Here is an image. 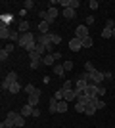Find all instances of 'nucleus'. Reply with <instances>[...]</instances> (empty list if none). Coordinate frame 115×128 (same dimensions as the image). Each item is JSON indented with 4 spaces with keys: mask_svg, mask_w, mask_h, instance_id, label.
Segmentation results:
<instances>
[{
    "mask_svg": "<svg viewBox=\"0 0 115 128\" xmlns=\"http://www.w3.org/2000/svg\"><path fill=\"white\" fill-rule=\"evenodd\" d=\"M104 78H113V73L111 71H104Z\"/></svg>",
    "mask_w": 115,
    "mask_h": 128,
    "instance_id": "49530a36",
    "label": "nucleus"
},
{
    "mask_svg": "<svg viewBox=\"0 0 115 128\" xmlns=\"http://www.w3.org/2000/svg\"><path fill=\"white\" fill-rule=\"evenodd\" d=\"M84 109H86V105H84V103H77V102H75V111H77V113H84Z\"/></svg>",
    "mask_w": 115,
    "mask_h": 128,
    "instance_id": "473e14b6",
    "label": "nucleus"
},
{
    "mask_svg": "<svg viewBox=\"0 0 115 128\" xmlns=\"http://www.w3.org/2000/svg\"><path fill=\"white\" fill-rule=\"evenodd\" d=\"M75 36L81 38V40H82L84 36H88V27H86V25H79V27L75 29Z\"/></svg>",
    "mask_w": 115,
    "mask_h": 128,
    "instance_id": "0eeeda50",
    "label": "nucleus"
},
{
    "mask_svg": "<svg viewBox=\"0 0 115 128\" xmlns=\"http://www.w3.org/2000/svg\"><path fill=\"white\" fill-rule=\"evenodd\" d=\"M104 73L102 71H92L90 73V80H88V84H100V82H104Z\"/></svg>",
    "mask_w": 115,
    "mask_h": 128,
    "instance_id": "20e7f679",
    "label": "nucleus"
},
{
    "mask_svg": "<svg viewBox=\"0 0 115 128\" xmlns=\"http://www.w3.org/2000/svg\"><path fill=\"white\" fill-rule=\"evenodd\" d=\"M54 75H58V76H63V75H65L63 65H54Z\"/></svg>",
    "mask_w": 115,
    "mask_h": 128,
    "instance_id": "412c9836",
    "label": "nucleus"
},
{
    "mask_svg": "<svg viewBox=\"0 0 115 128\" xmlns=\"http://www.w3.org/2000/svg\"><path fill=\"white\" fill-rule=\"evenodd\" d=\"M46 14H48V17H46V21L48 23H52L56 19V17H58V14H60V10H58V8H56V6H50L48 10H46Z\"/></svg>",
    "mask_w": 115,
    "mask_h": 128,
    "instance_id": "423d86ee",
    "label": "nucleus"
},
{
    "mask_svg": "<svg viewBox=\"0 0 115 128\" xmlns=\"http://www.w3.org/2000/svg\"><path fill=\"white\" fill-rule=\"evenodd\" d=\"M63 96H65V92L61 90V88H60V90H58V92H56V94H54V98H56V100H58V102H61V100H63Z\"/></svg>",
    "mask_w": 115,
    "mask_h": 128,
    "instance_id": "f704fd0d",
    "label": "nucleus"
},
{
    "mask_svg": "<svg viewBox=\"0 0 115 128\" xmlns=\"http://www.w3.org/2000/svg\"><path fill=\"white\" fill-rule=\"evenodd\" d=\"M94 23H96V21H94V17H92V16H88V17H86V19H84V25H86V27H90V25H94Z\"/></svg>",
    "mask_w": 115,
    "mask_h": 128,
    "instance_id": "79ce46f5",
    "label": "nucleus"
},
{
    "mask_svg": "<svg viewBox=\"0 0 115 128\" xmlns=\"http://www.w3.org/2000/svg\"><path fill=\"white\" fill-rule=\"evenodd\" d=\"M33 111H35V107L29 105V103H25V105L21 107V111H19V113H21L23 117H33Z\"/></svg>",
    "mask_w": 115,
    "mask_h": 128,
    "instance_id": "f8f14e48",
    "label": "nucleus"
},
{
    "mask_svg": "<svg viewBox=\"0 0 115 128\" xmlns=\"http://www.w3.org/2000/svg\"><path fill=\"white\" fill-rule=\"evenodd\" d=\"M35 4H33V0H25L23 2V10H33Z\"/></svg>",
    "mask_w": 115,
    "mask_h": 128,
    "instance_id": "72a5a7b5",
    "label": "nucleus"
},
{
    "mask_svg": "<svg viewBox=\"0 0 115 128\" xmlns=\"http://www.w3.org/2000/svg\"><path fill=\"white\" fill-rule=\"evenodd\" d=\"M21 92V84L19 82H14V84L10 86V94H19Z\"/></svg>",
    "mask_w": 115,
    "mask_h": 128,
    "instance_id": "4be33fe9",
    "label": "nucleus"
},
{
    "mask_svg": "<svg viewBox=\"0 0 115 128\" xmlns=\"http://www.w3.org/2000/svg\"><path fill=\"white\" fill-rule=\"evenodd\" d=\"M37 46H38V44H37V40H35V42L27 44V46H25V50H27V52L31 54V52H35V50H37Z\"/></svg>",
    "mask_w": 115,
    "mask_h": 128,
    "instance_id": "2f4dec72",
    "label": "nucleus"
},
{
    "mask_svg": "<svg viewBox=\"0 0 115 128\" xmlns=\"http://www.w3.org/2000/svg\"><path fill=\"white\" fill-rule=\"evenodd\" d=\"M65 92V96H63V100L65 102H77V90L73 88V90H63Z\"/></svg>",
    "mask_w": 115,
    "mask_h": 128,
    "instance_id": "9b49d317",
    "label": "nucleus"
},
{
    "mask_svg": "<svg viewBox=\"0 0 115 128\" xmlns=\"http://www.w3.org/2000/svg\"><path fill=\"white\" fill-rule=\"evenodd\" d=\"M8 56H10V52H6V50H4V48L0 50V59H2V63H4L6 59H8Z\"/></svg>",
    "mask_w": 115,
    "mask_h": 128,
    "instance_id": "58836bf2",
    "label": "nucleus"
},
{
    "mask_svg": "<svg viewBox=\"0 0 115 128\" xmlns=\"http://www.w3.org/2000/svg\"><path fill=\"white\" fill-rule=\"evenodd\" d=\"M98 6H100L98 0H90V2H88V8H90V10H98Z\"/></svg>",
    "mask_w": 115,
    "mask_h": 128,
    "instance_id": "4c0bfd02",
    "label": "nucleus"
},
{
    "mask_svg": "<svg viewBox=\"0 0 115 128\" xmlns=\"http://www.w3.org/2000/svg\"><path fill=\"white\" fill-rule=\"evenodd\" d=\"M92 44H94V40L90 36H84V38H82V48H92Z\"/></svg>",
    "mask_w": 115,
    "mask_h": 128,
    "instance_id": "5701e85b",
    "label": "nucleus"
},
{
    "mask_svg": "<svg viewBox=\"0 0 115 128\" xmlns=\"http://www.w3.org/2000/svg\"><path fill=\"white\" fill-rule=\"evenodd\" d=\"M48 31H50V23L48 21L38 23V34H48Z\"/></svg>",
    "mask_w": 115,
    "mask_h": 128,
    "instance_id": "2eb2a0df",
    "label": "nucleus"
},
{
    "mask_svg": "<svg viewBox=\"0 0 115 128\" xmlns=\"http://www.w3.org/2000/svg\"><path fill=\"white\" fill-rule=\"evenodd\" d=\"M8 118H12L14 122H16V126L17 128H21V126H25V117H23L21 113H17V111H10L8 115H6Z\"/></svg>",
    "mask_w": 115,
    "mask_h": 128,
    "instance_id": "f257e3e1",
    "label": "nucleus"
},
{
    "mask_svg": "<svg viewBox=\"0 0 115 128\" xmlns=\"http://www.w3.org/2000/svg\"><path fill=\"white\" fill-rule=\"evenodd\" d=\"M2 124H4V128H14V126H16V122H14L12 118H8V117L4 118V122H2Z\"/></svg>",
    "mask_w": 115,
    "mask_h": 128,
    "instance_id": "c756f323",
    "label": "nucleus"
},
{
    "mask_svg": "<svg viewBox=\"0 0 115 128\" xmlns=\"http://www.w3.org/2000/svg\"><path fill=\"white\" fill-rule=\"evenodd\" d=\"M73 86H75V82H73V80H65V82H63V86H61V90H73Z\"/></svg>",
    "mask_w": 115,
    "mask_h": 128,
    "instance_id": "a878e982",
    "label": "nucleus"
},
{
    "mask_svg": "<svg viewBox=\"0 0 115 128\" xmlns=\"http://www.w3.org/2000/svg\"><path fill=\"white\" fill-rule=\"evenodd\" d=\"M6 80H8L10 84H14V82H17V73H14V71H10V73L6 75Z\"/></svg>",
    "mask_w": 115,
    "mask_h": 128,
    "instance_id": "6ab92c4d",
    "label": "nucleus"
},
{
    "mask_svg": "<svg viewBox=\"0 0 115 128\" xmlns=\"http://www.w3.org/2000/svg\"><path fill=\"white\" fill-rule=\"evenodd\" d=\"M111 36H113V38H115V29H113V32H111Z\"/></svg>",
    "mask_w": 115,
    "mask_h": 128,
    "instance_id": "3c124183",
    "label": "nucleus"
},
{
    "mask_svg": "<svg viewBox=\"0 0 115 128\" xmlns=\"http://www.w3.org/2000/svg\"><path fill=\"white\" fill-rule=\"evenodd\" d=\"M84 94H86L90 100H92V98H96V96H98V84H88L86 90H84Z\"/></svg>",
    "mask_w": 115,
    "mask_h": 128,
    "instance_id": "9d476101",
    "label": "nucleus"
},
{
    "mask_svg": "<svg viewBox=\"0 0 115 128\" xmlns=\"http://www.w3.org/2000/svg\"><path fill=\"white\" fill-rule=\"evenodd\" d=\"M50 38H52V44H54V46L61 42V36H60V34H56V32H52V34H50Z\"/></svg>",
    "mask_w": 115,
    "mask_h": 128,
    "instance_id": "cd10ccee",
    "label": "nucleus"
},
{
    "mask_svg": "<svg viewBox=\"0 0 115 128\" xmlns=\"http://www.w3.org/2000/svg\"><path fill=\"white\" fill-rule=\"evenodd\" d=\"M90 105H94L96 109H104V107H105V103L102 102L100 98H92V100H90Z\"/></svg>",
    "mask_w": 115,
    "mask_h": 128,
    "instance_id": "a211bd4d",
    "label": "nucleus"
},
{
    "mask_svg": "<svg viewBox=\"0 0 115 128\" xmlns=\"http://www.w3.org/2000/svg\"><path fill=\"white\" fill-rule=\"evenodd\" d=\"M60 6H63V8H71V10H77V8L81 6V2H79V0H61Z\"/></svg>",
    "mask_w": 115,
    "mask_h": 128,
    "instance_id": "1a4fd4ad",
    "label": "nucleus"
},
{
    "mask_svg": "<svg viewBox=\"0 0 115 128\" xmlns=\"http://www.w3.org/2000/svg\"><path fill=\"white\" fill-rule=\"evenodd\" d=\"M54 58H56V61H58V59H61V52H54Z\"/></svg>",
    "mask_w": 115,
    "mask_h": 128,
    "instance_id": "09e8293b",
    "label": "nucleus"
},
{
    "mask_svg": "<svg viewBox=\"0 0 115 128\" xmlns=\"http://www.w3.org/2000/svg\"><path fill=\"white\" fill-rule=\"evenodd\" d=\"M111 32H113V29L104 27V31H102V38H111Z\"/></svg>",
    "mask_w": 115,
    "mask_h": 128,
    "instance_id": "c85d7f7f",
    "label": "nucleus"
},
{
    "mask_svg": "<svg viewBox=\"0 0 115 128\" xmlns=\"http://www.w3.org/2000/svg\"><path fill=\"white\" fill-rule=\"evenodd\" d=\"M48 111H50V113H58V100H56V98H50V102H48Z\"/></svg>",
    "mask_w": 115,
    "mask_h": 128,
    "instance_id": "f3484780",
    "label": "nucleus"
},
{
    "mask_svg": "<svg viewBox=\"0 0 115 128\" xmlns=\"http://www.w3.org/2000/svg\"><path fill=\"white\" fill-rule=\"evenodd\" d=\"M104 94H105V88L102 84H98V96H104Z\"/></svg>",
    "mask_w": 115,
    "mask_h": 128,
    "instance_id": "a18cd8bd",
    "label": "nucleus"
},
{
    "mask_svg": "<svg viewBox=\"0 0 115 128\" xmlns=\"http://www.w3.org/2000/svg\"><path fill=\"white\" fill-rule=\"evenodd\" d=\"M23 90L27 92V96H29V94H33V92L37 90V86H35V84H27V86H25V88H23Z\"/></svg>",
    "mask_w": 115,
    "mask_h": 128,
    "instance_id": "e433bc0d",
    "label": "nucleus"
},
{
    "mask_svg": "<svg viewBox=\"0 0 115 128\" xmlns=\"http://www.w3.org/2000/svg\"><path fill=\"white\" fill-rule=\"evenodd\" d=\"M0 128H4V124H0Z\"/></svg>",
    "mask_w": 115,
    "mask_h": 128,
    "instance_id": "603ef678",
    "label": "nucleus"
},
{
    "mask_svg": "<svg viewBox=\"0 0 115 128\" xmlns=\"http://www.w3.org/2000/svg\"><path fill=\"white\" fill-rule=\"evenodd\" d=\"M56 63V58H54V54H46L42 58V65H46V67H52V65Z\"/></svg>",
    "mask_w": 115,
    "mask_h": 128,
    "instance_id": "ddd939ff",
    "label": "nucleus"
},
{
    "mask_svg": "<svg viewBox=\"0 0 115 128\" xmlns=\"http://www.w3.org/2000/svg\"><path fill=\"white\" fill-rule=\"evenodd\" d=\"M10 27L6 25V23H0V38L2 40H10Z\"/></svg>",
    "mask_w": 115,
    "mask_h": 128,
    "instance_id": "6e6552de",
    "label": "nucleus"
},
{
    "mask_svg": "<svg viewBox=\"0 0 115 128\" xmlns=\"http://www.w3.org/2000/svg\"><path fill=\"white\" fill-rule=\"evenodd\" d=\"M84 71H88V73H92V71H96V67L92 65V61H86V63H84Z\"/></svg>",
    "mask_w": 115,
    "mask_h": 128,
    "instance_id": "c9c22d12",
    "label": "nucleus"
},
{
    "mask_svg": "<svg viewBox=\"0 0 115 128\" xmlns=\"http://www.w3.org/2000/svg\"><path fill=\"white\" fill-rule=\"evenodd\" d=\"M33 117L37 118V117H40V111H38V107H35V111H33Z\"/></svg>",
    "mask_w": 115,
    "mask_h": 128,
    "instance_id": "de8ad7c7",
    "label": "nucleus"
},
{
    "mask_svg": "<svg viewBox=\"0 0 115 128\" xmlns=\"http://www.w3.org/2000/svg\"><path fill=\"white\" fill-rule=\"evenodd\" d=\"M38 17H40V19H42V21H46V17H48V14H46V12H38Z\"/></svg>",
    "mask_w": 115,
    "mask_h": 128,
    "instance_id": "c03bdc74",
    "label": "nucleus"
},
{
    "mask_svg": "<svg viewBox=\"0 0 115 128\" xmlns=\"http://www.w3.org/2000/svg\"><path fill=\"white\" fill-rule=\"evenodd\" d=\"M4 50H6V52H12V50H14V44H8V46H6Z\"/></svg>",
    "mask_w": 115,
    "mask_h": 128,
    "instance_id": "8fccbe9b",
    "label": "nucleus"
},
{
    "mask_svg": "<svg viewBox=\"0 0 115 128\" xmlns=\"http://www.w3.org/2000/svg\"><path fill=\"white\" fill-rule=\"evenodd\" d=\"M82 48V40L81 38H71V40H69V50H71V52H79V50Z\"/></svg>",
    "mask_w": 115,
    "mask_h": 128,
    "instance_id": "39448f33",
    "label": "nucleus"
},
{
    "mask_svg": "<svg viewBox=\"0 0 115 128\" xmlns=\"http://www.w3.org/2000/svg\"><path fill=\"white\" fill-rule=\"evenodd\" d=\"M63 69H65V71H73V61H71V59H67L65 63H63Z\"/></svg>",
    "mask_w": 115,
    "mask_h": 128,
    "instance_id": "a19ab883",
    "label": "nucleus"
},
{
    "mask_svg": "<svg viewBox=\"0 0 115 128\" xmlns=\"http://www.w3.org/2000/svg\"><path fill=\"white\" fill-rule=\"evenodd\" d=\"M35 40H37V36H35L33 32L29 31V32H23L21 36H19V48H25V46H27V44H31V42H35Z\"/></svg>",
    "mask_w": 115,
    "mask_h": 128,
    "instance_id": "f03ea898",
    "label": "nucleus"
},
{
    "mask_svg": "<svg viewBox=\"0 0 115 128\" xmlns=\"http://www.w3.org/2000/svg\"><path fill=\"white\" fill-rule=\"evenodd\" d=\"M10 86H12V84L4 78V80H2V84H0V88H2V92H10Z\"/></svg>",
    "mask_w": 115,
    "mask_h": 128,
    "instance_id": "7c9ffc66",
    "label": "nucleus"
},
{
    "mask_svg": "<svg viewBox=\"0 0 115 128\" xmlns=\"http://www.w3.org/2000/svg\"><path fill=\"white\" fill-rule=\"evenodd\" d=\"M40 88H37V90L33 92V94H29V98H27V103L29 105H33V107H37L38 105V102H40Z\"/></svg>",
    "mask_w": 115,
    "mask_h": 128,
    "instance_id": "7ed1b4c3",
    "label": "nucleus"
},
{
    "mask_svg": "<svg viewBox=\"0 0 115 128\" xmlns=\"http://www.w3.org/2000/svg\"><path fill=\"white\" fill-rule=\"evenodd\" d=\"M105 27H107V29H115V19H107V21H105Z\"/></svg>",
    "mask_w": 115,
    "mask_h": 128,
    "instance_id": "37998d69",
    "label": "nucleus"
},
{
    "mask_svg": "<svg viewBox=\"0 0 115 128\" xmlns=\"http://www.w3.org/2000/svg\"><path fill=\"white\" fill-rule=\"evenodd\" d=\"M94 113H96V107L88 103V105H86V109H84V115H88V117H90V115H94Z\"/></svg>",
    "mask_w": 115,
    "mask_h": 128,
    "instance_id": "bb28decb",
    "label": "nucleus"
},
{
    "mask_svg": "<svg viewBox=\"0 0 115 128\" xmlns=\"http://www.w3.org/2000/svg\"><path fill=\"white\" fill-rule=\"evenodd\" d=\"M19 36H21V34H19L17 31H12L10 32V40H17V42H19Z\"/></svg>",
    "mask_w": 115,
    "mask_h": 128,
    "instance_id": "ea45409f",
    "label": "nucleus"
},
{
    "mask_svg": "<svg viewBox=\"0 0 115 128\" xmlns=\"http://www.w3.org/2000/svg\"><path fill=\"white\" fill-rule=\"evenodd\" d=\"M19 32H29V21H19Z\"/></svg>",
    "mask_w": 115,
    "mask_h": 128,
    "instance_id": "b1692460",
    "label": "nucleus"
},
{
    "mask_svg": "<svg viewBox=\"0 0 115 128\" xmlns=\"http://www.w3.org/2000/svg\"><path fill=\"white\" fill-rule=\"evenodd\" d=\"M86 86H88V82H86V80H81V78H77V80H75V90L84 92V90H86Z\"/></svg>",
    "mask_w": 115,
    "mask_h": 128,
    "instance_id": "dca6fc26",
    "label": "nucleus"
},
{
    "mask_svg": "<svg viewBox=\"0 0 115 128\" xmlns=\"http://www.w3.org/2000/svg\"><path fill=\"white\" fill-rule=\"evenodd\" d=\"M77 78H81V80H86V82H88V80H90V73H88V71H81Z\"/></svg>",
    "mask_w": 115,
    "mask_h": 128,
    "instance_id": "393cba45",
    "label": "nucleus"
},
{
    "mask_svg": "<svg viewBox=\"0 0 115 128\" xmlns=\"http://www.w3.org/2000/svg\"><path fill=\"white\" fill-rule=\"evenodd\" d=\"M61 16L65 17V19H75L77 10H71V8H63V10H61Z\"/></svg>",
    "mask_w": 115,
    "mask_h": 128,
    "instance_id": "4468645a",
    "label": "nucleus"
},
{
    "mask_svg": "<svg viewBox=\"0 0 115 128\" xmlns=\"http://www.w3.org/2000/svg\"><path fill=\"white\" fill-rule=\"evenodd\" d=\"M58 113H67V102L65 100L58 102Z\"/></svg>",
    "mask_w": 115,
    "mask_h": 128,
    "instance_id": "aec40b11",
    "label": "nucleus"
}]
</instances>
